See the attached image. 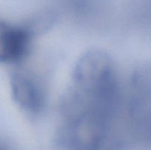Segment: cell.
Here are the masks:
<instances>
[{"mask_svg":"<svg viewBox=\"0 0 151 150\" xmlns=\"http://www.w3.org/2000/svg\"><path fill=\"white\" fill-rule=\"evenodd\" d=\"M0 150H10L9 149V147H7V146L4 145L2 143H0Z\"/></svg>","mask_w":151,"mask_h":150,"instance_id":"3","label":"cell"},{"mask_svg":"<svg viewBox=\"0 0 151 150\" xmlns=\"http://www.w3.org/2000/svg\"><path fill=\"white\" fill-rule=\"evenodd\" d=\"M32 32L27 27L0 21V63H16L29 52Z\"/></svg>","mask_w":151,"mask_h":150,"instance_id":"2","label":"cell"},{"mask_svg":"<svg viewBox=\"0 0 151 150\" xmlns=\"http://www.w3.org/2000/svg\"><path fill=\"white\" fill-rule=\"evenodd\" d=\"M10 86L16 104L27 113L35 115L42 110L45 94L40 80L32 72L18 69L10 75Z\"/></svg>","mask_w":151,"mask_h":150,"instance_id":"1","label":"cell"}]
</instances>
